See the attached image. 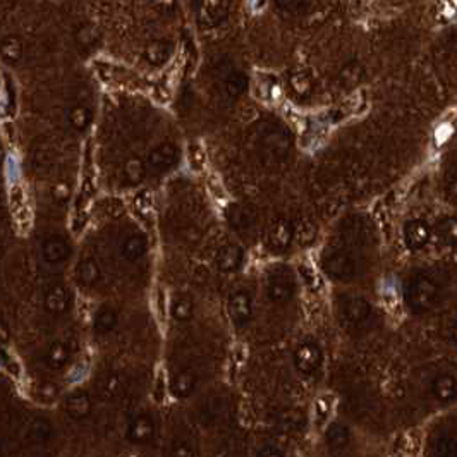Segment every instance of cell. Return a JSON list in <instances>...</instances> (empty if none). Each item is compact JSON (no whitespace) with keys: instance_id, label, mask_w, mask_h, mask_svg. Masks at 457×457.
Instances as JSON below:
<instances>
[{"instance_id":"obj_38","label":"cell","mask_w":457,"mask_h":457,"mask_svg":"<svg viewBox=\"0 0 457 457\" xmlns=\"http://www.w3.org/2000/svg\"><path fill=\"white\" fill-rule=\"evenodd\" d=\"M172 456L191 457V456H195V452H193L191 445H189V444H177L176 447L172 449Z\"/></svg>"},{"instance_id":"obj_10","label":"cell","mask_w":457,"mask_h":457,"mask_svg":"<svg viewBox=\"0 0 457 457\" xmlns=\"http://www.w3.org/2000/svg\"><path fill=\"white\" fill-rule=\"evenodd\" d=\"M343 315L349 323L359 325L368 320L371 315V306L363 297H345L343 301Z\"/></svg>"},{"instance_id":"obj_24","label":"cell","mask_w":457,"mask_h":457,"mask_svg":"<svg viewBox=\"0 0 457 457\" xmlns=\"http://www.w3.org/2000/svg\"><path fill=\"white\" fill-rule=\"evenodd\" d=\"M117 327V313L112 310V308H102V310L96 313L95 320H93V330L98 336H107Z\"/></svg>"},{"instance_id":"obj_9","label":"cell","mask_w":457,"mask_h":457,"mask_svg":"<svg viewBox=\"0 0 457 457\" xmlns=\"http://www.w3.org/2000/svg\"><path fill=\"white\" fill-rule=\"evenodd\" d=\"M70 253V248L68 241L61 236H48L45 241H43L42 246V255L43 260L50 265H59V263L66 262Z\"/></svg>"},{"instance_id":"obj_23","label":"cell","mask_w":457,"mask_h":457,"mask_svg":"<svg viewBox=\"0 0 457 457\" xmlns=\"http://www.w3.org/2000/svg\"><path fill=\"white\" fill-rule=\"evenodd\" d=\"M100 275H102L100 274V267L95 260L87 258V260H83V262H80V265H77L76 277H77V282H80L81 285L91 287V285H95L96 282L100 280Z\"/></svg>"},{"instance_id":"obj_30","label":"cell","mask_w":457,"mask_h":457,"mask_svg":"<svg viewBox=\"0 0 457 457\" xmlns=\"http://www.w3.org/2000/svg\"><path fill=\"white\" fill-rule=\"evenodd\" d=\"M122 390H124V380H122L121 375L112 373L103 380L102 384V392L105 394L109 399H114V397L121 396Z\"/></svg>"},{"instance_id":"obj_4","label":"cell","mask_w":457,"mask_h":457,"mask_svg":"<svg viewBox=\"0 0 457 457\" xmlns=\"http://www.w3.org/2000/svg\"><path fill=\"white\" fill-rule=\"evenodd\" d=\"M262 148L269 158L272 160H282L289 155V148H291V137L282 128H269L262 133L260 137Z\"/></svg>"},{"instance_id":"obj_15","label":"cell","mask_w":457,"mask_h":457,"mask_svg":"<svg viewBox=\"0 0 457 457\" xmlns=\"http://www.w3.org/2000/svg\"><path fill=\"white\" fill-rule=\"evenodd\" d=\"M196 385H198V378H196L195 371L181 370L170 380V392L179 399H184L195 392Z\"/></svg>"},{"instance_id":"obj_13","label":"cell","mask_w":457,"mask_h":457,"mask_svg":"<svg viewBox=\"0 0 457 457\" xmlns=\"http://www.w3.org/2000/svg\"><path fill=\"white\" fill-rule=\"evenodd\" d=\"M244 253L237 244H227L222 246L217 253V267L220 272H236L241 265H243Z\"/></svg>"},{"instance_id":"obj_6","label":"cell","mask_w":457,"mask_h":457,"mask_svg":"<svg viewBox=\"0 0 457 457\" xmlns=\"http://www.w3.org/2000/svg\"><path fill=\"white\" fill-rule=\"evenodd\" d=\"M322 363V351L317 344L303 343L294 351V365L303 375H311L318 370Z\"/></svg>"},{"instance_id":"obj_27","label":"cell","mask_w":457,"mask_h":457,"mask_svg":"<svg viewBox=\"0 0 457 457\" xmlns=\"http://www.w3.org/2000/svg\"><path fill=\"white\" fill-rule=\"evenodd\" d=\"M124 176L131 184H140L147 176V165L141 158L131 157L124 165Z\"/></svg>"},{"instance_id":"obj_14","label":"cell","mask_w":457,"mask_h":457,"mask_svg":"<svg viewBox=\"0 0 457 457\" xmlns=\"http://www.w3.org/2000/svg\"><path fill=\"white\" fill-rule=\"evenodd\" d=\"M52 435H54V428L50 423L43 418H35L26 425L24 438L33 445H45L50 442Z\"/></svg>"},{"instance_id":"obj_32","label":"cell","mask_w":457,"mask_h":457,"mask_svg":"<svg viewBox=\"0 0 457 457\" xmlns=\"http://www.w3.org/2000/svg\"><path fill=\"white\" fill-rule=\"evenodd\" d=\"M438 232L444 237L445 243L457 244V218H445L438 227Z\"/></svg>"},{"instance_id":"obj_19","label":"cell","mask_w":457,"mask_h":457,"mask_svg":"<svg viewBox=\"0 0 457 457\" xmlns=\"http://www.w3.org/2000/svg\"><path fill=\"white\" fill-rule=\"evenodd\" d=\"M404 236H406L407 244L412 248V250H419V248L425 246L430 239V230L423 222L414 220L410 222L404 229Z\"/></svg>"},{"instance_id":"obj_37","label":"cell","mask_w":457,"mask_h":457,"mask_svg":"<svg viewBox=\"0 0 457 457\" xmlns=\"http://www.w3.org/2000/svg\"><path fill=\"white\" fill-rule=\"evenodd\" d=\"M69 195H70V191H69L68 184H57V186H54V189H52V196H54L59 203L66 202V200L69 198Z\"/></svg>"},{"instance_id":"obj_12","label":"cell","mask_w":457,"mask_h":457,"mask_svg":"<svg viewBox=\"0 0 457 457\" xmlns=\"http://www.w3.org/2000/svg\"><path fill=\"white\" fill-rule=\"evenodd\" d=\"M91 410L93 404L90 396H88L87 392L77 390V392H73L70 396H68V399H66V411H68L70 418L77 419V421L87 419L88 416L91 414Z\"/></svg>"},{"instance_id":"obj_16","label":"cell","mask_w":457,"mask_h":457,"mask_svg":"<svg viewBox=\"0 0 457 457\" xmlns=\"http://www.w3.org/2000/svg\"><path fill=\"white\" fill-rule=\"evenodd\" d=\"M69 306V291L61 284L52 285L45 292V308L50 313H64Z\"/></svg>"},{"instance_id":"obj_2","label":"cell","mask_w":457,"mask_h":457,"mask_svg":"<svg viewBox=\"0 0 457 457\" xmlns=\"http://www.w3.org/2000/svg\"><path fill=\"white\" fill-rule=\"evenodd\" d=\"M406 299L412 310H432L437 301L440 299V287L428 275L418 274L407 282Z\"/></svg>"},{"instance_id":"obj_35","label":"cell","mask_w":457,"mask_h":457,"mask_svg":"<svg viewBox=\"0 0 457 457\" xmlns=\"http://www.w3.org/2000/svg\"><path fill=\"white\" fill-rule=\"evenodd\" d=\"M291 83H292V88H294L297 93H301V95H304V93L310 90V81L304 77V74H296V76L291 80Z\"/></svg>"},{"instance_id":"obj_26","label":"cell","mask_w":457,"mask_h":457,"mask_svg":"<svg viewBox=\"0 0 457 457\" xmlns=\"http://www.w3.org/2000/svg\"><path fill=\"white\" fill-rule=\"evenodd\" d=\"M170 315L176 322H188L193 317V303L189 297L177 296L170 304Z\"/></svg>"},{"instance_id":"obj_7","label":"cell","mask_w":457,"mask_h":457,"mask_svg":"<svg viewBox=\"0 0 457 457\" xmlns=\"http://www.w3.org/2000/svg\"><path fill=\"white\" fill-rule=\"evenodd\" d=\"M179 163V150L176 144L163 143L150 151L148 155V165L157 172H167Z\"/></svg>"},{"instance_id":"obj_34","label":"cell","mask_w":457,"mask_h":457,"mask_svg":"<svg viewBox=\"0 0 457 457\" xmlns=\"http://www.w3.org/2000/svg\"><path fill=\"white\" fill-rule=\"evenodd\" d=\"M3 55H6L7 59H13V61H16V59L21 55L20 43H17L16 40H7L6 45H3Z\"/></svg>"},{"instance_id":"obj_29","label":"cell","mask_w":457,"mask_h":457,"mask_svg":"<svg viewBox=\"0 0 457 457\" xmlns=\"http://www.w3.org/2000/svg\"><path fill=\"white\" fill-rule=\"evenodd\" d=\"M433 451L437 456H457V438L451 435H442L433 444Z\"/></svg>"},{"instance_id":"obj_18","label":"cell","mask_w":457,"mask_h":457,"mask_svg":"<svg viewBox=\"0 0 457 457\" xmlns=\"http://www.w3.org/2000/svg\"><path fill=\"white\" fill-rule=\"evenodd\" d=\"M432 389L440 403H452L457 397V380L452 375H438L433 380Z\"/></svg>"},{"instance_id":"obj_33","label":"cell","mask_w":457,"mask_h":457,"mask_svg":"<svg viewBox=\"0 0 457 457\" xmlns=\"http://www.w3.org/2000/svg\"><path fill=\"white\" fill-rule=\"evenodd\" d=\"M301 419H303V416H301L299 412L289 411V412H285L284 416H282L280 423H282V426H284L285 430H294L301 425Z\"/></svg>"},{"instance_id":"obj_40","label":"cell","mask_w":457,"mask_h":457,"mask_svg":"<svg viewBox=\"0 0 457 457\" xmlns=\"http://www.w3.org/2000/svg\"><path fill=\"white\" fill-rule=\"evenodd\" d=\"M451 195H452V198L457 200V181H454V183L451 184Z\"/></svg>"},{"instance_id":"obj_28","label":"cell","mask_w":457,"mask_h":457,"mask_svg":"<svg viewBox=\"0 0 457 457\" xmlns=\"http://www.w3.org/2000/svg\"><path fill=\"white\" fill-rule=\"evenodd\" d=\"M91 122V114L90 110L84 109V107H74L69 112V124L73 126L76 131H84V129L90 126Z\"/></svg>"},{"instance_id":"obj_17","label":"cell","mask_w":457,"mask_h":457,"mask_svg":"<svg viewBox=\"0 0 457 457\" xmlns=\"http://www.w3.org/2000/svg\"><path fill=\"white\" fill-rule=\"evenodd\" d=\"M147 250H148L147 237L140 236V234H133V236L126 237V241L122 243L121 255L124 260L135 263V262H137V260L143 258Z\"/></svg>"},{"instance_id":"obj_31","label":"cell","mask_w":457,"mask_h":457,"mask_svg":"<svg viewBox=\"0 0 457 457\" xmlns=\"http://www.w3.org/2000/svg\"><path fill=\"white\" fill-rule=\"evenodd\" d=\"M225 90L232 96L241 95V93L246 90V77L241 73L229 74L227 80H225Z\"/></svg>"},{"instance_id":"obj_22","label":"cell","mask_w":457,"mask_h":457,"mask_svg":"<svg viewBox=\"0 0 457 457\" xmlns=\"http://www.w3.org/2000/svg\"><path fill=\"white\" fill-rule=\"evenodd\" d=\"M225 411H227L225 400L220 399V397H211V399H208L202 407L203 423H207V425L218 423L225 416Z\"/></svg>"},{"instance_id":"obj_5","label":"cell","mask_w":457,"mask_h":457,"mask_svg":"<svg viewBox=\"0 0 457 457\" xmlns=\"http://www.w3.org/2000/svg\"><path fill=\"white\" fill-rule=\"evenodd\" d=\"M227 315L236 327L248 325L253 317V301L248 292L239 291L230 296L227 303Z\"/></svg>"},{"instance_id":"obj_3","label":"cell","mask_w":457,"mask_h":457,"mask_svg":"<svg viewBox=\"0 0 457 457\" xmlns=\"http://www.w3.org/2000/svg\"><path fill=\"white\" fill-rule=\"evenodd\" d=\"M267 296L275 304H285L292 299L296 292L294 277L285 267L270 270L267 277Z\"/></svg>"},{"instance_id":"obj_41","label":"cell","mask_w":457,"mask_h":457,"mask_svg":"<svg viewBox=\"0 0 457 457\" xmlns=\"http://www.w3.org/2000/svg\"><path fill=\"white\" fill-rule=\"evenodd\" d=\"M452 337H454V340L457 343V325L454 327V334H452Z\"/></svg>"},{"instance_id":"obj_39","label":"cell","mask_w":457,"mask_h":457,"mask_svg":"<svg viewBox=\"0 0 457 457\" xmlns=\"http://www.w3.org/2000/svg\"><path fill=\"white\" fill-rule=\"evenodd\" d=\"M280 6L287 7V9H294V7H299L303 3V0H278Z\"/></svg>"},{"instance_id":"obj_36","label":"cell","mask_w":457,"mask_h":457,"mask_svg":"<svg viewBox=\"0 0 457 457\" xmlns=\"http://www.w3.org/2000/svg\"><path fill=\"white\" fill-rule=\"evenodd\" d=\"M258 456H262V457H282V456H285V452L282 451L278 445L267 444V445H263L262 449H260Z\"/></svg>"},{"instance_id":"obj_25","label":"cell","mask_w":457,"mask_h":457,"mask_svg":"<svg viewBox=\"0 0 457 457\" xmlns=\"http://www.w3.org/2000/svg\"><path fill=\"white\" fill-rule=\"evenodd\" d=\"M325 442L330 449H344L349 444V430L347 426L340 423H334L329 426L325 433Z\"/></svg>"},{"instance_id":"obj_1","label":"cell","mask_w":457,"mask_h":457,"mask_svg":"<svg viewBox=\"0 0 457 457\" xmlns=\"http://www.w3.org/2000/svg\"><path fill=\"white\" fill-rule=\"evenodd\" d=\"M322 265L323 270L337 280H351V278L358 277L359 270H361V262H359V256L356 255L354 248L345 246V244L327 251L323 255Z\"/></svg>"},{"instance_id":"obj_21","label":"cell","mask_w":457,"mask_h":457,"mask_svg":"<svg viewBox=\"0 0 457 457\" xmlns=\"http://www.w3.org/2000/svg\"><path fill=\"white\" fill-rule=\"evenodd\" d=\"M292 227L287 220H278L270 230V246L274 250H285L291 244Z\"/></svg>"},{"instance_id":"obj_20","label":"cell","mask_w":457,"mask_h":457,"mask_svg":"<svg viewBox=\"0 0 457 457\" xmlns=\"http://www.w3.org/2000/svg\"><path fill=\"white\" fill-rule=\"evenodd\" d=\"M69 361V347L62 340H55L48 345L47 354H45V363L48 368L52 370H61L68 365Z\"/></svg>"},{"instance_id":"obj_8","label":"cell","mask_w":457,"mask_h":457,"mask_svg":"<svg viewBox=\"0 0 457 457\" xmlns=\"http://www.w3.org/2000/svg\"><path fill=\"white\" fill-rule=\"evenodd\" d=\"M155 423L148 414H140L133 418L128 425V438L133 444H147L153 438Z\"/></svg>"},{"instance_id":"obj_11","label":"cell","mask_w":457,"mask_h":457,"mask_svg":"<svg viewBox=\"0 0 457 457\" xmlns=\"http://www.w3.org/2000/svg\"><path fill=\"white\" fill-rule=\"evenodd\" d=\"M225 215L230 227L236 230H248L256 224V211L250 205H230Z\"/></svg>"}]
</instances>
